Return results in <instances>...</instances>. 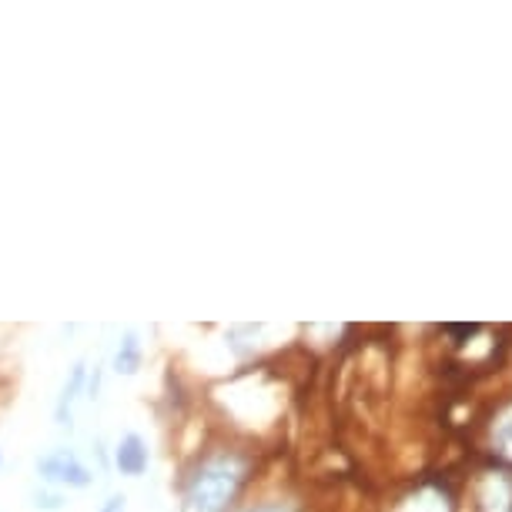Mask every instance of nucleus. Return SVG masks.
Wrapping results in <instances>:
<instances>
[{
  "label": "nucleus",
  "mask_w": 512,
  "mask_h": 512,
  "mask_svg": "<svg viewBox=\"0 0 512 512\" xmlns=\"http://www.w3.org/2000/svg\"><path fill=\"white\" fill-rule=\"evenodd\" d=\"M255 459L245 449H205L181 476V509L185 512H231L245 492Z\"/></svg>",
  "instance_id": "f257e3e1"
},
{
  "label": "nucleus",
  "mask_w": 512,
  "mask_h": 512,
  "mask_svg": "<svg viewBox=\"0 0 512 512\" xmlns=\"http://www.w3.org/2000/svg\"><path fill=\"white\" fill-rule=\"evenodd\" d=\"M37 476L44 486L54 489H88L94 482V472L84 466L74 449H51L47 456L37 459Z\"/></svg>",
  "instance_id": "f03ea898"
},
{
  "label": "nucleus",
  "mask_w": 512,
  "mask_h": 512,
  "mask_svg": "<svg viewBox=\"0 0 512 512\" xmlns=\"http://www.w3.org/2000/svg\"><path fill=\"white\" fill-rule=\"evenodd\" d=\"M469 512H512V472L486 469L472 482Z\"/></svg>",
  "instance_id": "7ed1b4c3"
},
{
  "label": "nucleus",
  "mask_w": 512,
  "mask_h": 512,
  "mask_svg": "<svg viewBox=\"0 0 512 512\" xmlns=\"http://www.w3.org/2000/svg\"><path fill=\"white\" fill-rule=\"evenodd\" d=\"M392 512H456V506H452V496L446 486H439V482H422L409 496H402L395 502Z\"/></svg>",
  "instance_id": "20e7f679"
},
{
  "label": "nucleus",
  "mask_w": 512,
  "mask_h": 512,
  "mask_svg": "<svg viewBox=\"0 0 512 512\" xmlns=\"http://www.w3.org/2000/svg\"><path fill=\"white\" fill-rule=\"evenodd\" d=\"M148 462H151V452H148V442H144L138 432H128V436L118 439L114 446V469L128 479H138L148 472Z\"/></svg>",
  "instance_id": "39448f33"
},
{
  "label": "nucleus",
  "mask_w": 512,
  "mask_h": 512,
  "mask_svg": "<svg viewBox=\"0 0 512 512\" xmlns=\"http://www.w3.org/2000/svg\"><path fill=\"white\" fill-rule=\"evenodd\" d=\"M84 385H88V365L77 362L71 375H67L61 395H57V405H54V422L61 425V429H71L74 425V402L81 399Z\"/></svg>",
  "instance_id": "423d86ee"
},
{
  "label": "nucleus",
  "mask_w": 512,
  "mask_h": 512,
  "mask_svg": "<svg viewBox=\"0 0 512 512\" xmlns=\"http://www.w3.org/2000/svg\"><path fill=\"white\" fill-rule=\"evenodd\" d=\"M144 362V349H141V338L134 332H124L118 342V352H114V372L118 375H134L141 369Z\"/></svg>",
  "instance_id": "0eeeda50"
},
{
  "label": "nucleus",
  "mask_w": 512,
  "mask_h": 512,
  "mask_svg": "<svg viewBox=\"0 0 512 512\" xmlns=\"http://www.w3.org/2000/svg\"><path fill=\"white\" fill-rule=\"evenodd\" d=\"M492 446H496L499 456L512 459V402L492 419Z\"/></svg>",
  "instance_id": "6e6552de"
},
{
  "label": "nucleus",
  "mask_w": 512,
  "mask_h": 512,
  "mask_svg": "<svg viewBox=\"0 0 512 512\" xmlns=\"http://www.w3.org/2000/svg\"><path fill=\"white\" fill-rule=\"evenodd\" d=\"M64 502H67V496L61 489H34L31 492V506L34 509H44V512H61L64 509Z\"/></svg>",
  "instance_id": "1a4fd4ad"
},
{
  "label": "nucleus",
  "mask_w": 512,
  "mask_h": 512,
  "mask_svg": "<svg viewBox=\"0 0 512 512\" xmlns=\"http://www.w3.org/2000/svg\"><path fill=\"white\" fill-rule=\"evenodd\" d=\"M235 512H298V509L285 499H268V502H248V506H241Z\"/></svg>",
  "instance_id": "9d476101"
},
{
  "label": "nucleus",
  "mask_w": 512,
  "mask_h": 512,
  "mask_svg": "<svg viewBox=\"0 0 512 512\" xmlns=\"http://www.w3.org/2000/svg\"><path fill=\"white\" fill-rule=\"evenodd\" d=\"M124 502H128L124 496H108V499H104L101 512H124Z\"/></svg>",
  "instance_id": "9b49d317"
},
{
  "label": "nucleus",
  "mask_w": 512,
  "mask_h": 512,
  "mask_svg": "<svg viewBox=\"0 0 512 512\" xmlns=\"http://www.w3.org/2000/svg\"><path fill=\"white\" fill-rule=\"evenodd\" d=\"M0 462H4V456H0Z\"/></svg>",
  "instance_id": "f8f14e48"
}]
</instances>
